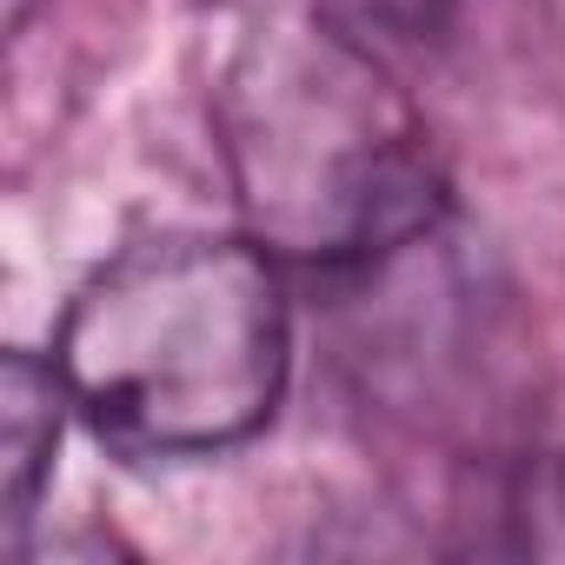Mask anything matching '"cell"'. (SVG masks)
Returning <instances> with one entry per match:
<instances>
[{
	"label": "cell",
	"instance_id": "3957f363",
	"mask_svg": "<svg viewBox=\"0 0 565 565\" xmlns=\"http://www.w3.org/2000/svg\"><path fill=\"white\" fill-rule=\"evenodd\" d=\"M61 399L67 380L61 366H41L34 353H8L0 373V492H8V545H21L34 499L54 472V446H61Z\"/></svg>",
	"mask_w": 565,
	"mask_h": 565
},
{
	"label": "cell",
	"instance_id": "7a4b0ae2",
	"mask_svg": "<svg viewBox=\"0 0 565 565\" xmlns=\"http://www.w3.org/2000/svg\"><path fill=\"white\" fill-rule=\"evenodd\" d=\"M233 180L273 246L360 266L439 213L419 127L340 34H266L226 81Z\"/></svg>",
	"mask_w": 565,
	"mask_h": 565
},
{
	"label": "cell",
	"instance_id": "5b68a950",
	"mask_svg": "<svg viewBox=\"0 0 565 565\" xmlns=\"http://www.w3.org/2000/svg\"><path fill=\"white\" fill-rule=\"evenodd\" d=\"M28 8H34V0H8V28H21V21H28Z\"/></svg>",
	"mask_w": 565,
	"mask_h": 565
},
{
	"label": "cell",
	"instance_id": "277c9868",
	"mask_svg": "<svg viewBox=\"0 0 565 565\" xmlns=\"http://www.w3.org/2000/svg\"><path fill=\"white\" fill-rule=\"evenodd\" d=\"M360 14L393 34H439L459 14V0H360Z\"/></svg>",
	"mask_w": 565,
	"mask_h": 565
},
{
	"label": "cell",
	"instance_id": "6da1fadb",
	"mask_svg": "<svg viewBox=\"0 0 565 565\" xmlns=\"http://www.w3.org/2000/svg\"><path fill=\"white\" fill-rule=\"evenodd\" d=\"M54 366L120 452H226L273 419L287 386V294L246 239L160 233L74 294Z\"/></svg>",
	"mask_w": 565,
	"mask_h": 565
}]
</instances>
